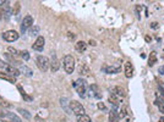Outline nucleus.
<instances>
[{
  "label": "nucleus",
  "mask_w": 164,
  "mask_h": 122,
  "mask_svg": "<svg viewBox=\"0 0 164 122\" xmlns=\"http://www.w3.org/2000/svg\"><path fill=\"white\" fill-rule=\"evenodd\" d=\"M74 88L76 89L77 94L81 97V98H84L86 97V93H87V82L82 78H79L77 81L74 82Z\"/></svg>",
  "instance_id": "nucleus-1"
},
{
  "label": "nucleus",
  "mask_w": 164,
  "mask_h": 122,
  "mask_svg": "<svg viewBox=\"0 0 164 122\" xmlns=\"http://www.w3.org/2000/svg\"><path fill=\"white\" fill-rule=\"evenodd\" d=\"M62 65H64L62 67H64L66 73H69V75L72 73L74 70H75V59H74V56L72 55H66L62 60Z\"/></svg>",
  "instance_id": "nucleus-2"
},
{
  "label": "nucleus",
  "mask_w": 164,
  "mask_h": 122,
  "mask_svg": "<svg viewBox=\"0 0 164 122\" xmlns=\"http://www.w3.org/2000/svg\"><path fill=\"white\" fill-rule=\"evenodd\" d=\"M0 67L4 68L5 72H7L9 75H11V76H14V77H19V76H20V70H17V68H16L15 66H12V65H9V63L2 62V61L0 60Z\"/></svg>",
  "instance_id": "nucleus-3"
},
{
  "label": "nucleus",
  "mask_w": 164,
  "mask_h": 122,
  "mask_svg": "<svg viewBox=\"0 0 164 122\" xmlns=\"http://www.w3.org/2000/svg\"><path fill=\"white\" fill-rule=\"evenodd\" d=\"M70 109L72 110V112L76 115V116H81L83 114H86L84 111V107L82 106V104L77 100H72L70 102Z\"/></svg>",
  "instance_id": "nucleus-4"
},
{
  "label": "nucleus",
  "mask_w": 164,
  "mask_h": 122,
  "mask_svg": "<svg viewBox=\"0 0 164 122\" xmlns=\"http://www.w3.org/2000/svg\"><path fill=\"white\" fill-rule=\"evenodd\" d=\"M37 66H38V68L43 71V72H45L49 67H50V63H49V60H48V58H45V56H37Z\"/></svg>",
  "instance_id": "nucleus-5"
},
{
  "label": "nucleus",
  "mask_w": 164,
  "mask_h": 122,
  "mask_svg": "<svg viewBox=\"0 0 164 122\" xmlns=\"http://www.w3.org/2000/svg\"><path fill=\"white\" fill-rule=\"evenodd\" d=\"M19 33L16 32V31H6V32H4L2 33V39L6 41H9V43H12V41H16L19 39Z\"/></svg>",
  "instance_id": "nucleus-6"
},
{
  "label": "nucleus",
  "mask_w": 164,
  "mask_h": 122,
  "mask_svg": "<svg viewBox=\"0 0 164 122\" xmlns=\"http://www.w3.org/2000/svg\"><path fill=\"white\" fill-rule=\"evenodd\" d=\"M32 24H33V17L30 16V15H27L26 17H23V21H22V23H21V32L25 33L28 28L32 27Z\"/></svg>",
  "instance_id": "nucleus-7"
},
{
  "label": "nucleus",
  "mask_w": 164,
  "mask_h": 122,
  "mask_svg": "<svg viewBox=\"0 0 164 122\" xmlns=\"http://www.w3.org/2000/svg\"><path fill=\"white\" fill-rule=\"evenodd\" d=\"M44 44H45V39H44V37L38 36V37H37V39H36V41L33 43L32 48H33V50H36V51H43V49H44Z\"/></svg>",
  "instance_id": "nucleus-8"
},
{
  "label": "nucleus",
  "mask_w": 164,
  "mask_h": 122,
  "mask_svg": "<svg viewBox=\"0 0 164 122\" xmlns=\"http://www.w3.org/2000/svg\"><path fill=\"white\" fill-rule=\"evenodd\" d=\"M10 14H12V9L10 7L9 4H4V5L0 7V20H1L2 17L7 19V17L10 16Z\"/></svg>",
  "instance_id": "nucleus-9"
},
{
  "label": "nucleus",
  "mask_w": 164,
  "mask_h": 122,
  "mask_svg": "<svg viewBox=\"0 0 164 122\" xmlns=\"http://www.w3.org/2000/svg\"><path fill=\"white\" fill-rule=\"evenodd\" d=\"M124 71H125L126 78H131V77L134 76V66H132V63H131L130 61L125 62V65H124Z\"/></svg>",
  "instance_id": "nucleus-10"
},
{
  "label": "nucleus",
  "mask_w": 164,
  "mask_h": 122,
  "mask_svg": "<svg viewBox=\"0 0 164 122\" xmlns=\"http://www.w3.org/2000/svg\"><path fill=\"white\" fill-rule=\"evenodd\" d=\"M59 68H60V62H59L58 58L55 55H53L52 61H50V70H52V72H57Z\"/></svg>",
  "instance_id": "nucleus-11"
},
{
  "label": "nucleus",
  "mask_w": 164,
  "mask_h": 122,
  "mask_svg": "<svg viewBox=\"0 0 164 122\" xmlns=\"http://www.w3.org/2000/svg\"><path fill=\"white\" fill-rule=\"evenodd\" d=\"M104 71L107 73H118L121 71V66L119 65H115V66H105L104 67Z\"/></svg>",
  "instance_id": "nucleus-12"
},
{
  "label": "nucleus",
  "mask_w": 164,
  "mask_h": 122,
  "mask_svg": "<svg viewBox=\"0 0 164 122\" xmlns=\"http://www.w3.org/2000/svg\"><path fill=\"white\" fill-rule=\"evenodd\" d=\"M108 100L109 102H112V105H114V106H118L119 104H120V97L119 95H116L115 93H113V94H110L109 95V98H108Z\"/></svg>",
  "instance_id": "nucleus-13"
},
{
  "label": "nucleus",
  "mask_w": 164,
  "mask_h": 122,
  "mask_svg": "<svg viewBox=\"0 0 164 122\" xmlns=\"http://www.w3.org/2000/svg\"><path fill=\"white\" fill-rule=\"evenodd\" d=\"M0 78L1 80H5V81H9L10 83H15L16 82V77L9 75L7 72H0Z\"/></svg>",
  "instance_id": "nucleus-14"
},
{
  "label": "nucleus",
  "mask_w": 164,
  "mask_h": 122,
  "mask_svg": "<svg viewBox=\"0 0 164 122\" xmlns=\"http://www.w3.org/2000/svg\"><path fill=\"white\" fill-rule=\"evenodd\" d=\"M154 104L158 106V109H159V111L162 112L164 115V99L161 97V95H157V99L154 100Z\"/></svg>",
  "instance_id": "nucleus-15"
},
{
  "label": "nucleus",
  "mask_w": 164,
  "mask_h": 122,
  "mask_svg": "<svg viewBox=\"0 0 164 122\" xmlns=\"http://www.w3.org/2000/svg\"><path fill=\"white\" fill-rule=\"evenodd\" d=\"M75 49H76V51H79V53H83V51H86V49H87V43L86 41H77L76 43V45H75Z\"/></svg>",
  "instance_id": "nucleus-16"
},
{
  "label": "nucleus",
  "mask_w": 164,
  "mask_h": 122,
  "mask_svg": "<svg viewBox=\"0 0 164 122\" xmlns=\"http://www.w3.org/2000/svg\"><path fill=\"white\" fill-rule=\"evenodd\" d=\"M20 72H22L23 73V76H27V77H31L32 75H33V71L28 67V66H22V65H20Z\"/></svg>",
  "instance_id": "nucleus-17"
},
{
  "label": "nucleus",
  "mask_w": 164,
  "mask_h": 122,
  "mask_svg": "<svg viewBox=\"0 0 164 122\" xmlns=\"http://www.w3.org/2000/svg\"><path fill=\"white\" fill-rule=\"evenodd\" d=\"M157 60H158V58H157V53L156 51H152L151 53V55H149V58H148V66H154L156 63H157Z\"/></svg>",
  "instance_id": "nucleus-18"
},
{
  "label": "nucleus",
  "mask_w": 164,
  "mask_h": 122,
  "mask_svg": "<svg viewBox=\"0 0 164 122\" xmlns=\"http://www.w3.org/2000/svg\"><path fill=\"white\" fill-rule=\"evenodd\" d=\"M113 93H115L116 95H119V97H121V98H125L126 97V90L121 88V87H115L114 89H113Z\"/></svg>",
  "instance_id": "nucleus-19"
},
{
  "label": "nucleus",
  "mask_w": 164,
  "mask_h": 122,
  "mask_svg": "<svg viewBox=\"0 0 164 122\" xmlns=\"http://www.w3.org/2000/svg\"><path fill=\"white\" fill-rule=\"evenodd\" d=\"M119 120H120V115L115 110H112L109 114V121H119Z\"/></svg>",
  "instance_id": "nucleus-20"
},
{
  "label": "nucleus",
  "mask_w": 164,
  "mask_h": 122,
  "mask_svg": "<svg viewBox=\"0 0 164 122\" xmlns=\"http://www.w3.org/2000/svg\"><path fill=\"white\" fill-rule=\"evenodd\" d=\"M80 73H81L82 76H88L89 75V68H88V66L86 63H81V66H80Z\"/></svg>",
  "instance_id": "nucleus-21"
},
{
  "label": "nucleus",
  "mask_w": 164,
  "mask_h": 122,
  "mask_svg": "<svg viewBox=\"0 0 164 122\" xmlns=\"http://www.w3.org/2000/svg\"><path fill=\"white\" fill-rule=\"evenodd\" d=\"M77 121L79 122H91L92 120H91L89 116H87L86 114H83L81 116H77Z\"/></svg>",
  "instance_id": "nucleus-22"
},
{
  "label": "nucleus",
  "mask_w": 164,
  "mask_h": 122,
  "mask_svg": "<svg viewBox=\"0 0 164 122\" xmlns=\"http://www.w3.org/2000/svg\"><path fill=\"white\" fill-rule=\"evenodd\" d=\"M19 88V90H20V93H21V95H22V98L26 100V102H32V98L31 97H28L26 93H25V90H22V88H21V85H19L17 87Z\"/></svg>",
  "instance_id": "nucleus-23"
},
{
  "label": "nucleus",
  "mask_w": 164,
  "mask_h": 122,
  "mask_svg": "<svg viewBox=\"0 0 164 122\" xmlns=\"http://www.w3.org/2000/svg\"><path fill=\"white\" fill-rule=\"evenodd\" d=\"M4 56H5V58H6L7 60L10 61V62H12V63H15V65H17V66H20V62H19V61L16 60L15 58H12V55H9V54H5Z\"/></svg>",
  "instance_id": "nucleus-24"
},
{
  "label": "nucleus",
  "mask_w": 164,
  "mask_h": 122,
  "mask_svg": "<svg viewBox=\"0 0 164 122\" xmlns=\"http://www.w3.org/2000/svg\"><path fill=\"white\" fill-rule=\"evenodd\" d=\"M19 112L22 114L23 116H25V119L26 120H31V114L27 111V110H23V109H19Z\"/></svg>",
  "instance_id": "nucleus-25"
},
{
  "label": "nucleus",
  "mask_w": 164,
  "mask_h": 122,
  "mask_svg": "<svg viewBox=\"0 0 164 122\" xmlns=\"http://www.w3.org/2000/svg\"><path fill=\"white\" fill-rule=\"evenodd\" d=\"M19 55H20L21 58L23 59V60L28 61L30 60V54H28V51H26V50H23V51H20L19 53Z\"/></svg>",
  "instance_id": "nucleus-26"
},
{
  "label": "nucleus",
  "mask_w": 164,
  "mask_h": 122,
  "mask_svg": "<svg viewBox=\"0 0 164 122\" xmlns=\"http://www.w3.org/2000/svg\"><path fill=\"white\" fill-rule=\"evenodd\" d=\"M39 32V27L38 26H34V28H31V31H30V34L33 37V36H37V33Z\"/></svg>",
  "instance_id": "nucleus-27"
},
{
  "label": "nucleus",
  "mask_w": 164,
  "mask_h": 122,
  "mask_svg": "<svg viewBox=\"0 0 164 122\" xmlns=\"http://www.w3.org/2000/svg\"><path fill=\"white\" fill-rule=\"evenodd\" d=\"M0 105H1V106H4V107H9V106H10V102H6L4 98H1V97H0Z\"/></svg>",
  "instance_id": "nucleus-28"
},
{
  "label": "nucleus",
  "mask_w": 164,
  "mask_h": 122,
  "mask_svg": "<svg viewBox=\"0 0 164 122\" xmlns=\"http://www.w3.org/2000/svg\"><path fill=\"white\" fill-rule=\"evenodd\" d=\"M19 11H20V2H16L15 4V7L12 9V14L16 15V14H19Z\"/></svg>",
  "instance_id": "nucleus-29"
},
{
  "label": "nucleus",
  "mask_w": 164,
  "mask_h": 122,
  "mask_svg": "<svg viewBox=\"0 0 164 122\" xmlns=\"http://www.w3.org/2000/svg\"><path fill=\"white\" fill-rule=\"evenodd\" d=\"M7 117H9L10 120H14V121H20V119H19L17 116H15L14 114H11V112H9V114H7Z\"/></svg>",
  "instance_id": "nucleus-30"
},
{
  "label": "nucleus",
  "mask_w": 164,
  "mask_h": 122,
  "mask_svg": "<svg viewBox=\"0 0 164 122\" xmlns=\"http://www.w3.org/2000/svg\"><path fill=\"white\" fill-rule=\"evenodd\" d=\"M140 10H141V6L140 5H136V15H137V19L139 20H141V12H140Z\"/></svg>",
  "instance_id": "nucleus-31"
},
{
  "label": "nucleus",
  "mask_w": 164,
  "mask_h": 122,
  "mask_svg": "<svg viewBox=\"0 0 164 122\" xmlns=\"http://www.w3.org/2000/svg\"><path fill=\"white\" fill-rule=\"evenodd\" d=\"M9 51H10L11 54H14V55H19V53H20V51H17L15 48H9Z\"/></svg>",
  "instance_id": "nucleus-32"
},
{
  "label": "nucleus",
  "mask_w": 164,
  "mask_h": 122,
  "mask_svg": "<svg viewBox=\"0 0 164 122\" xmlns=\"http://www.w3.org/2000/svg\"><path fill=\"white\" fill-rule=\"evenodd\" d=\"M158 90H159V93H161V97H162V98L164 99V89H163V87H162V85H159V87H158Z\"/></svg>",
  "instance_id": "nucleus-33"
},
{
  "label": "nucleus",
  "mask_w": 164,
  "mask_h": 122,
  "mask_svg": "<svg viewBox=\"0 0 164 122\" xmlns=\"http://www.w3.org/2000/svg\"><path fill=\"white\" fill-rule=\"evenodd\" d=\"M97 105H98V109H99V110H105V105H104L103 102H98Z\"/></svg>",
  "instance_id": "nucleus-34"
},
{
  "label": "nucleus",
  "mask_w": 164,
  "mask_h": 122,
  "mask_svg": "<svg viewBox=\"0 0 164 122\" xmlns=\"http://www.w3.org/2000/svg\"><path fill=\"white\" fill-rule=\"evenodd\" d=\"M151 27H152L153 29H157V28H158V23H157V22H152V23H151Z\"/></svg>",
  "instance_id": "nucleus-35"
},
{
  "label": "nucleus",
  "mask_w": 164,
  "mask_h": 122,
  "mask_svg": "<svg viewBox=\"0 0 164 122\" xmlns=\"http://www.w3.org/2000/svg\"><path fill=\"white\" fill-rule=\"evenodd\" d=\"M159 73H161V75H164V66H162V67L159 68Z\"/></svg>",
  "instance_id": "nucleus-36"
},
{
  "label": "nucleus",
  "mask_w": 164,
  "mask_h": 122,
  "mask_svg": "<svg viewBox=\"0 0 164 122\" xmlns=\"http://www.w3.org/2000/svg\"><path fill=\"white\" fill-rule=\"evenodd\" d=\"M6 1H7V0H0V6H2L4 4H6Z\"/></svg>",
  "instance_id": "nucleus-37"
},
{
  "label": "nucleus",
  "mask_w": 164,
  "mask_h": 122,
  "mask_svg": "<svg viewBox=\"0 0 164 122\" xmlns=\"http://www.w3.org/2000/svg\"><path fill=\"white\" fill-rule=\"evenodd\" d=\"M146 41H147V43H149V41H151V38H149V36H146Z\"/></svg>",
  "instance_id": "nucleus-38"
},
{
  "label": "nucleus",
  "mask_w": 164,
  "mask_h": 122,
  "mask_svg": "<svg viewBox=\"0 0 164 122\" xmlns=\"http://www.w3.org/2000/svg\"><path fill=\"white\" fill-rule=\"evenodd\" d=\"M69 36H70V38H71V39H75V34H71V33H69Z\"/></svg>",
  "instance_id": "nucleus-39"
},
{
  "label": "nucleus",
  "mask_w": 164,
  "mask_h": 122,
  "mask_svg": "<svg viewBox=\"0 0 164 122\" xmlns=\"http://www.w3.org/2000/svg\"><path fill=\"white\" fill-rule=\"evenodd\" d=\"M159 121H162V122H164V116H163V117H161V120H159Z\"/></svg>",
  "instance_id": "nucleus-40"
},
{
  "label": "nucleus",
  "mask_w": 164,
  "mask_h": 122,
  "mask_svg": "<svg viewBox=\"0 0 164 122\" xmlns=\"http://www.w3.org/2000/svg\"><path fill=\"white\" fill-rule=\"evenodd\" d=\"M163 59H164V56H163Z\"/></svg>",
  "instance_id": "nucleus-41"
}]
</instances>
